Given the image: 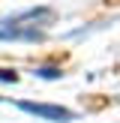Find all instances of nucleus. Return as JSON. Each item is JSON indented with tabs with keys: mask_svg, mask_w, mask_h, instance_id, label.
<instances>
[{
	"mask_svg": "<svg viewBox=\"0 0 120 123\" xmlns=\"http://www.w3.org/2000/svg\"><path fill=\"white\" fill-rule=\"evenodd\" d=\"M36 75H39V78H60L63 72L54 69V66H42V69H36Z\"/></svg>",
	"mask_w": 120,
	"mask_h": 123,
	"instance_id": "obj_3",
	"label": "nucleus"
},
{
	"mask_svg": "<svg viewBox=\"0 0 120 123\" xmlns=\"http://www.w3.org/2000/svg\"><path fill=\"white\" fill-rule=\"evenodd\" d=\"M51 21H54V9H48V6L18 12L0 24V39L3 42H42Z\"/></svg>",
	"mask_w": 120,
	"mask_h": 123,
	"instance_id": "obj_1",
	"label": "nucleus"
},
{
	"mask_svg": "<svg viewBox=\"0 0 120 123\" xmlns=\"http://www.w3.org/2000/svg\"><path fill=\"white\" fill-rule=\"evenodd\" d=\"M21 111H27V114H33V117H39V120H51V123H69V120H75V111H69V108H63V105H48V102H30V99H21V102H15Z\"/></svg>",
	"mask_w": 120,
	"mask_h": 123,
	"instance_id": "obj_2",
	"label": "nucleus"
},
{
	"mask_svg": "<svg viewBox=\"0 0 120 123\" xmlns=\"http://www.w3.org/2000/svg\"><path fill=\"white\" fill-rule=\"evenodd\" d=\"M0 81H18V75L9 72V69H3V72H0Z\"/></svg>",
	"mask_w": 120,
	"mask_h": 123,
	"instance_id": "obj_4",
	"label": "nucleus"
}]
</instances>
